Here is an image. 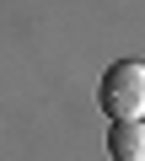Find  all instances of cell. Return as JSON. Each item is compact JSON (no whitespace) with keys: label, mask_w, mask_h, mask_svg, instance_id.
<instances>
[{"label":"cell","mask_w":145,"mask_h":161,"mask_svg":"<svg viewBox=\"0 0 145 161\" xmlns=\"http://www.w3.org/2000/svg\"><path fill=\"white\" fill-rule=\"evenodd\" d=\"M97 102H102L108 118H145V64L140 59L108 64L102 86H97Z\"/></svg>","instance_id":"obj_1"},{"label":"cell","mask_w":145,"mask_h":161,"mask_svg":"<svg viewBox=\"0 0 145 161\" xmlns=\"http://www.w3.org/2000/svg\"><path fill=\"white\" fill-rule=\"evenodd\" d=\"M108 156L113 161H145V118H113Z\"/></svg>","instance_id":"obj_2"}]
</instances>
